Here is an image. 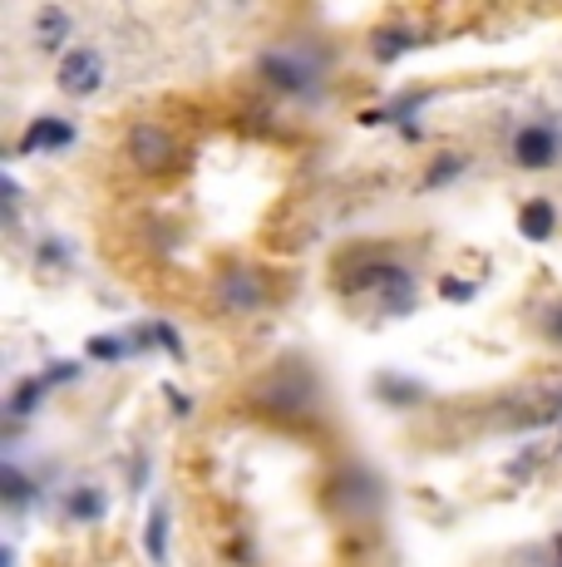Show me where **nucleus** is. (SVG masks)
Here are the masks:
<instances>
[{"instance_id": "obj_9", "label": "nucleus", "mask_w": 562, "mask_h": 567, "mask_svg": "<svg viewBox=\"0 0 562 567\" xmlns=\"http://www.w3.org/2000/svg\"><path fill=\"white\" fill-rule=\"evenodd\" d=\"M371 395L381 400V405L391 410H415L429 400V385L425 380H409V375H395V370H381V375L371 380Z\"/></svg>"}, {"instance_id": "obj_10", "label": "nucleus", "mask_w": 562, "mask_h": 567, "mask_svg": "<svg viewBox=\"0 0 562 567\" xmlns=\"http://www.w3.org/2000/svg\"><path fill=\"white\" fill-rule=\"evenodd\" d=\"M50 380H45V370H35V375H25V380H15L10 385V395H6V420H30V414H40L45 410V400H50Z\"/></svg>"}, {"instance_id": "obj_15", "label": "nucleus", "mask_w": 562, "mask_h": 567, "mask_svg": "<svg viewBox=\"0 0 562 567\" xmlns=\"http://www.w3.org/2000/svg\"><path fill=\"white\" fill-rule=\"evenodd\" d=\"M0 494H6V504L20 514L30 498H40V474H30V468H20V464H6L0 468Z\"/></svg>"}, {"instance_id": "obj_2", "label": "nucleus", "mask_w": 562, "mask_h": 567, "mask_svg": "<svg viewBox=\"0 0 562 567\" xmlns=\"http://www.w3.org/2000/svg\"><path fill=\"white\" fill-rule=\"evenodd\" d=\"M508 154H513V168L523 173H548L562 163V118H528V124L513 128V144H508Z\"/></svg>"}, {"instance_id": "obj_23", "label": "nucleus", "mask_w": 562, "mask_h": 567, "mask_svg": "<svg viewBox=\"0 0 562 567\" xmlns=\"http://www.w3.org/2000/svg\"><path fill=\"white\" fill-rule=\"evenodd\" d=\"M473 291H479V281H459V277L439 281V297L445 301H473Z\"/></svg>"}, {"instance_id": "obj_17", "label": "nucleus", "mask_w": 562, "mask_h": 567, "mask_svg": "<svg viewBox=\"0 0 562 567\" xmlns=\"http://www.w3.org/2000/svg\"><path fill=\"white\" fill-rule=\"evenodd\" d=\"M419 45V30L415 25H395V30H381V35L371 40V54L381 64H391V60H399L405 50H415Z\"/></svg>"}, {"instance_id": "obj_3", "label": "nucleus", "mask_w": 562, "mask_h": 567, "mask_svg": "<svg viewBox=\"0 0 562 567\" xmlns=\"http://www.w3.org/2000/svg\"><path fill=\"white\" fill-rule=\"evenodd\" d=\"M55 84H60L64 100H94V94L110 84V60H104V50L90 45V40H80V45L60 60Z\"/></svg>"}, {"instance_id": "obj_8", "label": "nucleus", "mask_w": 562, "mask_h": 567, "mask_svg": "<svg viewBox=\"0 0 562 567\" xmlns=\"http://www.w3.org/2000/svg\"><path fill=\"white\" fill-rule=\"evenodd\" d=\"M30 30H35V45L50 50V54H60V60L74 50L70 45V40H74V16L64 6H40L35 16H30Z\"/></svg>"}, {"instance_id": "obj_14", "label": "nucleus", "mask_w": 562, "mask_h": 567, "mask_svg": "<svg viewBox=\"0 0 562 567\" xmlns=\"http://www.w3.org/2000/svg\"><path fill=\"white\" fill-rule=\"evenodd\" d=\"M84 355H90V361H100V365H118V361H128V355H138V341H134V331H128V336L100 331V336H90V341H84Z\"/></svg>"}, {"instance_id": "obj_12", "label": "nucleus", "mask_w": 562, "mask_h": 567, "mask_svg": "<svg viewBox=\"0 0 562 567\" xmlns=\"http://www.w3.org/2000/svg\"><path fill=\"white\" fill-rule=\"evenodd\" d=\"M518 233H523L528 243H548V237L558 233V203L533 193V198L518 207Z\"/></svg>"}, {"instance_id": "obj_19", "label": "nucleus", "mask_w": 562, "mask_h": 567, "mask_svg": "<svg viewBox=\"0 0 562 567\" xmlns=\"http://www.w3.org/2000/svg\"><path fill=\"white\" fill-rule=\"evenodd\" d=\"M464 168H469V158H464V154H439L425 168V188H445V183H454Z\"/></svg>"}, {"instance_id": "obj_16", "label": "nucleus", "mask_w": 562, "mask_h": 567, "mask_svg": "<svg viewBox=\"0 0 562 567\" xmlns=\"http://www.w3.org/2000/svg\"><path fill=\"white\" fill-rule=\"evenodd\" d=\"M168 528H173L168 504H154L148 508V523H144V553H148V563L154 567L168 563Z\"/></svg>"}, {"instance_id": "obj_24", "label": "nucleus", "mask_w": 562, "mask_h": 567, "mask_svg": "<svg viewBox=\"0 0 562 567\" xmlns=\"http://www.w3.org/2000/svg\"><path fill=\"white\" fill-rule=\"evenodd\" d=\"M20 203H25V193H20L15 173H6V223L10 227H15V217H20Z\"/></svg>"}, {"instance_id": "obj_6", "label": "nucleus", "mask_w": 562, "mask_h": 567, "mask_svg": "<svg viewBox=\"0 0 562 567\" xmlns=\"http://www.w3.org/2000/svg\"><path fill=\"white\" fill-rule=\"evenodd\" d=\"M80 138V128L70 124L64 114H35L25 124V134H20V154H64V148Z\"/></svg>"}, {"instance_id": "obj_25", "label": "nucleus", "mask_w": 562, "mask_h": 567, "mask_svg": "<svg viewBox=\"0 0 562 567\" xmlns=\"http://www.w3.org/2000/svg\"><path fill=\"white\" fill-rule=\"evenodd\" d=\"M164 395H168V410H173V414H188V410H192V400H183V390H173V385H168Z\"/></svg>"}, {"instance_id": "obj_5", "label": "nucleus", "mask_w": 562, "mask_h": 567, "mask_svg": "<svg viewBox=\"0 0 562 567\" xmlns=\"http://www.w3.org/2000/svg\"><path fill=\"white\" fill-rule=\"evenodd\" d=\"M252 395H257V405H267L277 420H296V414H306L311 395H316V385L306 380V370L287 365V370H277V375H267L262 385L252 390Z\"/></svg>"}, {"instance_id": "obj_13", "label": "nucleus", "mask_w": 562, "mask_h": 567, "mask_svg": "<svg viewBox=\"0 0 562 567\" xmlns=\"http://www.w3.org/2000/svg\"><path fill=\"white\" fill-rule=\"evenodd\" d=\"M64 518L70 523H100L104 514H110V494H104L100 484H90V478H84V484H74L70 494H64Z\"/></svg>"}, {"instance_id": "obj_20", "label": "nucleus", "mask_w": 562, "mask_h": 567, "mask_svg": "<svg viewBox=\"0 0 562 567\" xmlns=\"http://www.w3.org/2000/svg\"><path fill=\"white\" fill-rule=\"evenodd\" d=\"M35 261H40V267H50V271H64V267H70V243H64L60 233H45L35 243Z\"/></svg>"}, {"instance_id": "obj_22", "label": "nucleus", "mask_w": 562, "mask_h": 567, "mask_svg": "<svg viewBox=\"0 0 562 567\" xmlns=\"http://www.w3.org/2000/svg\"><path fill=\"white\" fill-rule=\"evenodd\" d=\"M80 375H84L80 361H50V365H45V380H50V385H74Z\"/></svg>"}, {"instance_id": "obj_4", "label": "nucleus", "mask_w": 562, "mask_h": 567, "mask_svg": "<svg viewBox=\"0 0 562 567\" xmlns=\"http://www.w3.org/2000/svg\"><path fill=\"white\" fill-rule=\"evenodd\" d=\"M124 158L134 163L138 173H168L173 158H178V138H173L164 124H154V118H138L124 138Z\"/></svg>"}, {"instance_id": "obj_1", "label": "nucleus", "mask_w": 562, "mask_h": 567, "mask_svg": "<svg viewBox=\"0 0 562 567\" xmlns=\"http://www.w3.org/2000/svg\"><path fill=\"white\" fill-rule=\"evenodd\" d=\"M257 80L267 90H277L281 100H301V104H316L326 94V60L306 50H291V45H272L257 54Z\"/></svg>"}, {"instance_id": "obj_11", "label": "nucleus", "mask_w": 562, "mask_h": 567, "mask_svg": "<svg viewBox=\"0 0 562 567\" xmlns=\"http://www.w3.org/2000/svg\"><path fill=\"white\" fill-rule=\"evenodd\" d=\"M341 484H345V508H351L355 518H371L375 508H381V478H375L365 464L345 468Z\"/></svg>"}, {"instance_id": "obj_21", "label": "nucleus", "mask_w": 562, "mask_h": 567, "mask_svg": "<svg viewBox=\"0 0 562 567\" xmlns=\"http://www.w3.org/2000/svg\"><path fill=\"white\" fill-rule=\"evenodd\" d=\"M538 331H543V341L562 346V297H553V301L543 307V316H538Z\"/></svg>"}, {"instance_id": "obj_7", "label": "nucleus", "mask_w": 562, "mask_h": 567, "mask_svg": "<svg viewBox=\"0 0 562 567\" xmlns=\"http://www.w3.org/2000/svg\"><path fill=\"white\" fill-rule=\"evenodd\" d=\"M262 301H267V287H262V277H257L252 267H232V271H222L218 277V307L222 311L252 316Z\"/></svg>"}, {"instance_id": "obj_18", "label": "nucleus", "mask_w": 562, "mask_h": 567, "mask_svg": "<svg viewBox=\"0 0 562 567\" xmlns=\"http://www.w3.org/2000/svg\"><path fill=\"white\" fill-rule=\"evenodd\" d=\"M134 341H138V351H148V346H164L173 361H183V336L173 331L168 321H148V326H138Z\"/></svg>"}, {"instance_id": "obj_26", "label": "nucleus", "mask_w": 562, "mask_h": 567, "mask_svg": "<svg viewBox=\"0 0 562 567\" xmlns=\"http://www.w3.org/2000/svg\"><path fill=\"white\" fill-rule=\"evenodd\" d=\"M553 563L562 567V533H558V538H553Z\"/></svg>"}]
</instances>
